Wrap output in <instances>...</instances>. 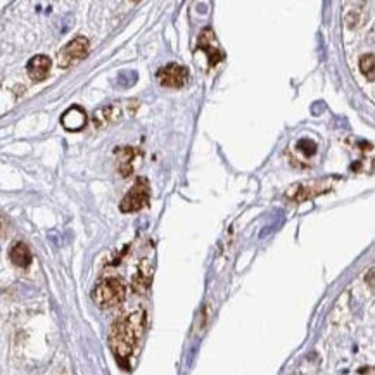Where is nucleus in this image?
I'll return each mask as SVG.
<instances>
[{"instance_id": "nucleus-1", "label": "nucleus", "mask_w": 375, "mask_h": 375, "mask_svg": "<svg viewBox=\"0 0 375 375\" xmlns=\"http://www.w3.org/2000/svg\"><path fill=\"white\" fill-rule=\"evenodd\" d=\"M145 327V313L135 311L130 315L123 316L118 320L111 329L109 335V344H111L113 353L116 354V360L121 363V367L128 368V358L134 353L137 343L142 337Z\"/></svg>"}, {"instance_id": "nucleus-2", "label": "nucleus", "mask_w": 375, "mask_h": 375, "mask_svg": "<svg viewBox=\"0 0 375 375\" xmlns=\"http://www.w3.org/2000/svg\"><path fill=\"white\" fill-rule=\"evenodd\" d=\"M126 289L120 278H106L99 282L92 292V299L101 308H113L125 299Z\"/></svg>"}, {"instance_id": "nucleus-3", "label": "nucleus", "mask_w": 375, "mask_h": 375, "mask_svg": "<svg viewBox=\"0 0 375 375\" xmlns=\"http://www.w3.org/2000/svg\"><path fill=\"white\" fill-rule=\"evenodd\" d=\"M151 197V191H149V182L145 178H137V182L134 185L130 192L123 197V201L120 204V210L123 213H134L142 210L144 206H147Z\"/></svg>"}, {"instance_id": "nucleus-4", "label": "nucleus", "mask_w": 375, "mask_h": 375, "mask_svg": "<svg viewBox=\"0 0 375 375\" xmlns=\"http://www.w3.org/2000/svg\"><path fill=\"white\" fill-rule=\"evenodd\" d=\"M90 44L85 36H77L74 40H71L58 55V64L61 68H69V66L80 63L88 55Z\"/></svg>"}, {"instance_id": "nucleus-5", "label": "nucleus", "mask_w": 375, "mask_h": 375, "mask_svg": "<svg viewBox=\"0 0 375 375\" xmlns=\"http://www.w3.org/2000/svg\"><path fill=\"white\" fill-rule=\"evenodd\" d=\"M158 80L163 87L168 88H180L187 83L189 80V71L187 68L180 64H166L163 69L158 73Z\"/></svg>"}, {"instance_id": "nucleus-6", "label": "nucleus", "mask_w": 375, "mask_h": 375, "mask_svg": "<svg viewBox=\"0 0 375 375\" xmlns=\"http://www.w3.org/2000/svg\"><path fill=\"white\" fill-rule=\"evenodd\" d=\"M199 47L208 54V59H210L211 66H216L223 59V52L220 47H218L215 33L211 30H204L201 33V36H199Z\"/></svg>"}, {"instance_id": "nucleus-7", "label": "nucleus", "mask_w": 375, "mask_h": 375, "mask_svg": "<svg viewBox=\"0 0 375 375\" xmlns=\"http://www.w3.org/2000/svg\"><path fill=\"white\" fill-rule=\"evenodd\" d=\"M61 123H63V126L66 128V130L78 132V130H82L85 125H87V113H85L82 107L73 106L63 115V118H61Z\"/></svg>"}, {"instance_id": "nucleus-8", "label": "nucleus", "mask_w": 375, "mask_h": 375, "mask_svg": "<svg viewBox=\"0 0 375 375\" xmlns=\"http://www.w3.org/2000/svg\"><path fill=\"white\" fill-rule=\"evenodd\" d=\"M50 66H52V63L47 55H35V58H31L30 63H28V74H30V78L33 82H42V80H45L47 74H49Z\"/></svg>"}, {"instance_id": "nucleus-9", "label": "nucleus", "mask_w": 375, "mask_h": 375, "mask_svg": "<svg viewBox=\"0 0 375 375\" xmlns=\"http://www.w3.org/2000/svg\"><path fill=\"white\" fill-rule=\"evenodd\" d=\"M9 256H11L12 263L16 265V267H20V268L30 267V263H31V253H30V249H28V246L23 244V242L14 244L12 249H11V253H9Z\"/></svg>"}, {"instance_id": "nucleus-10", "label": "nucleus", "mask_w": 375, "mask_h": 375, "mask_svg": "<svg viewBox=\"0 0 375 375\" xmlns=\"http://www.w3.org/2000/svg\"><path fill=\"white\" fill-rule=\"evenodd\" d=\"M118 115H120V109L116 106H107L104 109H99L96 113V116H93V120H96V125L97 126H104L106 123L109 121H115Z\"/></svg>"}, {"instance_id": "nucleus-11", "label": "nucleus", "mask_w": 375, "mask_h": 375, "mask_svg": "<svg viewBox=\"0 0 375 375\" xmlns=\"http://www.w3.org/2000/svg\"><path fill=\"white\" fill-rule=\"evenodd\" d=\"M360 69L370 82L373 80V54H365L360 59Z\"/></svg>"}, {"instance_id": "nucleus-12", "label": "nucleus", "mask_w": 375, "mask_h": 375, "mask_svg": "<svg viewBox=\"0 0 375 375\" xmlns=\"http://www.w3.org/2000/svg\"><path fill=\"white\" fill-rule=\"evenodd\" d=\"M137 82V73L135 71H121L120 77H118V85L123 88L132 87Z\"/></svg>"}, {"instance_id": "nucleus-13", "label": "nucleus", "mask_w": 375, "mask_h": 375, "mask_svg": "<svg viewBox=\"0 0 375 375\" xmlns=\"http://www.w3.org/2000/svg\"><path fill=\"white\" fill-rule=\"evenodd\" d=\"M297 149L301 151V153H305V156H311V154H315L316 145H315V142H311L308 139H303V140L297 142Z\"/></svg>"}]
</instances>
